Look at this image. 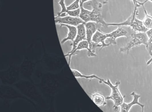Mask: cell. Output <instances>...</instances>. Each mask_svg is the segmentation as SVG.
<instances>
[{"label":"cell","instance_id":"obj_1","mask_svg":"<svg viewBox=\"0 0 152 112\" xmlns=\"http://www.w3.org/2000/svg\"><path fill=\"white\" fill-rule=\"evenodd\" d=\"M138 8L134 7V10L131 15L124 22L121 23H107V26H129L135 32H146L148 30L146 28L143 23V21L137 18L138 15Z\"/></svg>","mask_w":152,"mask_h":112},{"label":"cell","instance_id":"obj_2","mask_svg":"<svg viewBox=\"0 0 152 112\" xmlns=\"http://www.w3.org/2000/svg\"><path fill=\"white\" fill-rule=\"evenodd\" d=\"M96 76L95 79L98 80L100 83H103L107 84L111 89L112 92H111V95L106 97L105 99L106 100H112L114 101V104L113 108L115 111H117L119 106H121V105L124 102V96L123 97L121 95L119 89V86L121 83V82L119 81H116L115 84L113 85L109 79H107V81H105L104 79L98 77L96 75Z\"/></svg>","mask_w":152,"mask_h":112},{"label":"cell","instance_id":"obj_3","mask_svg":"<svg viewBox=\"0 0 152 112\" xmlns=\"http://www.w3.org/2000/svg\"><path fill=\"white\" fill-rule=\"evenodd\" d=\"M130 40L124 47L119 49L120 52L123 53L126 52L128 54L129 51L134 47L140 45H145V47L147 46L148 37L146 32L135 33L132 35Z\"/></svg>","mask_w":152,"mask_h":112},{"label":"cell","instance_id":"obj_4","mask_svg":"<svg viewBox=\"0 0 152 112\" xmlns=\"http://www.w3.org/2000/svg\"><path fill=\"white\" fill-rule=\"evenodd\" d=\"M87 5H89L92 8V10H91L90 22L96 23L102 27H108L107 23L104 21L101 13L103 4L98 2L97 0H91L89 1Z\"/></svg>","mask_w":152,"mask_h":112},{"label":"cell","instance_id":"obj_5","mask_svg":"<svg viewBox=\"0 0 152 112\" xmlns=\"http://www.w3.org/2000/svg\"><path fill=\"white\" fill-rule=\"evenodd\" d=\"M136 32L134 31L130 27L127 26H119L118 28L113 31L110 33L107 34L108 39L107 41V44H108L109 46L111 45H116V39L119 37H126L127 39L130 38L132 35L133 34L135 33Z\"/></svg>","mask_w":152,"mask_h":112},{"label":"cell","instance_id":"obj_6","mask_svg":"<svg viewBox=\"0 0 152 112\" xmlns=\"http://www.w3.org/2000/svg\"><path fill=\"white\" fill-rule=\"evenodd\" d=\"M55 23L56 24H66L77 27L81 24L85 23L79 17L66 15L64 17H55Z\"/></svg>","mask_w":152,"mask_h":112},{"label":"cell","instance_id":"obj_7","mask_svg":"<svg viewBox=\"0 0 152 112\" xmlns=\"http://www.w3.org/2000/svg\"><path fill=\"white\" fill-rule=\"evenodd\" d=\"M77 34L75 39L74 41L71 44V46L72 47L71 51L68 52L67 54H70L73 52L74 51L76 48L78 44L82 41L86 40V28H85V23L81 24L77 26Z\"/></svg>","mask_w":152,"mask_h":112},{"label":"cell","instance_id":"obj_8","mask_svg":"<svg viewBox=\"0 0 152 112\" xmlns=\"http://www.w3.org/2000/svg\"><path fill=\"white\" fill-rule=\"evenodd\" d=\"M130 96H132L133 97V100L131 103H126L125 102H123L122 104L121 105V112H128L130 111L131 108L132 106L135 105H139L142 108V112H144V107L145 105L143 104H140L139 102V99L141 97V96L139 94H136L134 92H132L130 94Z\"/></svg>","mask_w":152,"mask_h":112},{"label":"cell","instance_id":"obj_9","mask_svg":"<svg viewBox=\"0 0 152 112\" xmlns=\"http://www.w3.org/2000/svg\"><path fill=\"white\" fill-rule=\"evenodd\" d=\"M85 26L86 28V40L88 42L89 45H90L91 44L93 35L98 30H100V27L102 26L100 25L92 22L85 23Z\"/></svg>","mask_w":152,"mask_h":112},{"label":"cell","instance_id":"obj_10","mask_svg":"<svg viewBox=\"0 0 152 112\" xmlns=\"http://www.w3.org/2000/svg\"><path fill=\"white\" fill-rule=\"evenodd\" d=\"M107 34H104L100 30H98L93 36L92 39V41L95 43H101L102 47L99 50H101L103 48L109 46L108 44H107L105 42L106 40L108 39Z\"/></svg>","mask_w":152,"mask_h":112},{"label":"cell","instance_id":"obj_11","mask_svg":"<svg viewBox=\"0 0 152 112\" xmlns=\"http://www.w3.org/2000/svg\"><path fill=\"white\" fill-rule=\"evenodd\" d=\"M60 27H66L68 29V33L67 37L64 38L61 41V44H64L67 41H71L73 42L77 34V28L76 26H73L68 25L66 24H60Z\"/></svg>","mask_w":152,"mask_h":112},{"label":"cell","instance_id":"obj_12","mask_svg":"<svg viewBox=\"0 0 152 112\" xmlns=\"http://www.w3.org/2000/svg\"><path fill=\"white\" fill-rule=\"evenodd\" d=\"M80 11L79 17L85 23L90 22V13L91 10H88L83 7V4L81 1L80 2Z\"/></svg>","mask_w":152,"mask_h":112},{"label":"cell","instance_id":"obj_13","mask_svg":"<svg viewBox=\"0 0 152 112\" xmlns=\"http://www.w3.org/2000/svg\"><path fill=\"white\" fill-rule=\"evenodd\" d=\"M92 101L98 107L103 106L106 105V102L105 101V98L103 95L99 93H95L92 94Z\"/></svg>","mask_w":152,"mask_h":112},{"label":"cell","instance_id":"obj_14","mask_svg":"<svg viewBox=\"0 0 152 112\" xmlns=\"http://www.w3.org/2000/svg\"><path fill=\"white\" fill-rule=\"evenodd\" d=\"M145 12V17L143 21V23L144 26L147 28L148 29H152V17L148 14L147 11L145 9L144 5L142 6Z\"/></svg>","mask_w":152,"mask_h":112},{"label":"cell","instance_id":"obj_15","mask_svg":"<svg viewBox=\"0 0 152 112\" xmlns=\"http://www.w3.org/2000/svg\"><path fill=\"white\" fill-rule=\"evenodd\" d=\"M146 33L148 37L147 46L146 47V48L149 55L152 57V28L148 29Z\"/></svg>","mask_w":152,"mask_h":112},{"label":"cell","instance_id":"obj_16","mask_svg":"<svg viewBox=\"0 0 152 112\" xmlns=\"http://www.w3.org/2000/svg\"><path fill=\"white\" fill-rule=\"evenodd\" d=\"M58 4L60 5L62 8V10L58 14L57 16L56 17H64L66 16V14H68L69 10H67V7L66 6L65 3V0H60L58 2Z\"/></svg>","mask_w":152,"mask_h":112},{"label":"cell","instance_id":"obj_17","mask_svg":"<svg viewBox=\"0 0 152 112\" xmlns=\"http://www.w3.org/2000/svg\"><path fill=\"white\" fill-rule=\"evenodd\" d=\"M81 0H75L70 6L67 7L68 10H73L78 9L80 8V2Z\"/></svg>","mask_w":152,"mask_h":112},{"label":"cell","instance_id":"obj_18","mask_svg":"<svg viewBox=\"0 0 152 112\" xmlns=\"http://www.w3.org/2000/svg\"><path fill=\"white\" fill-rule=\"evenodd\" d=\"M134 3V7H137L139 8L140 7H142L143 5H145L143 2H140L138 1L137 0H132Z\"/></svg>","mask_w":152,"mask_h":112},{"label":"cell","instance_id":"obj_19","mask_svg":"<svg viewBox=\"0 0 152 112\" xmlns=\"http://www.w3.org/2000/svg\"><path fill=\"white\" fill-rule=\"evenodd\" d=\"M91 1V0H81V1L82 3L83 4H84L85 2H88V1ZM108 0H105L104 2H103V4H105L107 2Z\"/></svg>","mask_w":152,"mask_h":112},{"label":"cell","instance_id":"obj_20","mask_svg":"<svg viewBox=\"0 0 152 112\" xmlns=\"http://www.w3.org/2000/svg\"><path fill=\"white\" fill-rule=\"evenodd\" d=\"M152 62V58H151V59H149V60H148V61L147 63V65H149V64H151V63Z\"/></svg>","mask_w":152,"mask_h":112},{"label":"cell","instance_id":"obj_21","mask_svg":"<svg viewBox=\"0 0 152 112\" xmlns=\"http://www.w3.org/2000/svg\"><path fill=\"white\" fill-rule=\"evenodd\" d=\"M151 1V2H152V0H146V1H145L144 2H143V3H144V4H145V3H146L147 1Z\"/></svg>","mask_w":152,"mask_h":112}]
</instances>
